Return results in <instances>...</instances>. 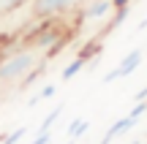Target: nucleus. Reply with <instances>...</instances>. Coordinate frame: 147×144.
<instances>
[{"instance_id": "1", "label": "nucleus", "mask_w": 147, "mask_h": 144, "mask_svg": "<svg viewBox=\"0 0 147 144\" xmlns=\"http://www.w3.org/2000/svg\"><path fill=\"white\" fill-rule=\"evenodd\" d=\"M44 63H47V57H44L36 46H30V44H22V46H16V49H8V52L0 57V82H3V87L5 84L22 87V82H25L33 71L44 68Z\"/></svg>"}, {"instance_id": "2", "label": "nucleus", "mask_w": 147, "mask_h": 144, "mask_svg": "<svg viewBox=\"0 0 147 144\" xmlns=\"http://www.w3.org/2000/svg\"><path fill=\"white\" fill-rule=\"evenodd\" d=\"M115 14V3L112 0H82L79 8L74 11V30H93L95 38H101V33H106L109 19Z\"/></svg>"}, {"instance_id": "3", "label": "nucleus", "mask_w": 147, "mask_h": 144, "mask_svg": "<svg viewBox=\"0 0 147 144\" xmlns=\"http://www.w3.org/2000/svg\"><path fill=\"white\" fill-rule=\"evenodd\" d=\"M82 0H30V19L33 22H52V19H65L68 14L79 8Z\"/></svg>"}, {"instance_id": "4", "label": "nucleus", "mask_w": 147, "mask_h": 144, "mask_svg": "<svg viewBox=\"0 0 147 144\" xmlns=\"http://www.w3.org/2000/svg\"><path fill=\"white\" fill-rule=\"evenodd\" d=\"M142 60H144V49H142V46L131 49V52H128L125 57H123L120 63L109 71V74H104V79H101V82H104V84H112V82H117V79H125V76L136 74L139 65H142Z\"/></svg>"}, {"instance_id": "5", "label": "nucleus", "mask_w": 147, "mask_h": 144, "mask_svg": "<svg viewBox=\"0 0 147 144\" xmlns=\"http://www.w3.org/2000/svg\"><path fill=\"white\" fill-rule=\"evenodd\" d=\"M136 123H139V120H136V117H131V114H125V117H117L115 123L109 125V131H106L104 136H106V139H109V141H115L117 136L128 133V131H131V128H134V125H136Z\"/></svg>"}, {"instance_id": "6", "label": "nucleus", "mask_w": 147, "mask_h": 144, "mask_svg": "<svg viewBox=\"0 0 147 144\" xmlns=\"http://www.w3.org/2000/svg\"><path fill=\"white\" fill-rule=\"evenodd\" d=\"M84 68H87V60H84L82 54H76V57H74L71 63H68V65L63 68V74H60V79H63V82H71L74 76H76V74H82Z\"/></svg>"}, {"instance_id": "7", "label": "nucleus", "mask_w": 147, "mask_h": 144, "mask_svg": "<svg viewBox=\"0 0 147 144\" xmlns=\"http://www.w3.org/2000/svg\"><path fill=\"white\" fill-rule=\"evenodd\" d=\"M63 109H65L63 103H57V106H55L52 112H49L47 117H44V123L38 125V133H47V131H52V125H55V123L60 120V114H63Z\"/></svg>"}, {"instance_id": "8", "label": "nucleus", "mask_w": 147, "mask_h": 144, "mask_svg": "<svg viewBox=\"0 0 147 144\" xmlns=\"http://www.w3.org/2000/svg\"><path fill=\"white\" fill-rule=\"evenodd\" d=\"M90 131V120H71V125H68V139H82L84 133Z\"/></svg>"}, {"instance_id": "9", "label": "nucleus", "mask_w": 147, "mask_h": 144, "mask_svg": "<svg viewBox=\"0 0 147 144\" xmlns=\"http://www.w3.org/2000/svg\"><path fill=\"white\" fill-rule=\"evenodd\" d=\"M128 14H131V5H123V8H115V14H112V19H109V27H106V33L117 30V27H120L123 22L128 19Z\"/></svg>"}, {"instance_id": "10", "label": "nucleus", "mask_w": 147, "mask_h": 144, "mask_svg": "<svg viewBox=\"0 0 147 144\" xmlns=\"http://www.w3.org/2000/svg\"><path fill=\"white\" fill-rule=\"evenodd\" d=\"M27 3H30V0H0V19L14 14V11H19V8H25Z\"/></svg>"}, {"instance_id": "11", "label": "nucleus", "mask_w": 147, "mask_h": 144, "mask_svg": "<svg viewBox=\"0 0 147 144\" xmlns=\"http://www.w3.org/2000/svg\"><path fill=\"white\" fill-rule=\"evenodd\" d=\"M55 92H57V84H44V87H41V90H38L27 103H30V106H36V103H41V101H47V98H52Z\"/></svg>"}, {"instance_id": "12", "label": "nucleus", "mask_w": 147, "mask_h": 144, "mask_svg": "<svg viewBox=\"0 0 147 144\" xmlns=\"http://www.w3.org/2000/svg\"><path fill=\"white\" fill-rule=\"evenodd\" d=\"M25 133H27V125H19L16 131H11V133H5V136H3V141H0V144H19L22 139H25Z\"/></svg>"}, {"instance_id": "13", "label": "nucleus", "mask_w": 147, "mask_h": 144, "mask_svg": "<svg viewBox=\"0 0 147 144\" xmlns=\"http://www.w3.org/2000/svg\"><path fill=\"white\" fill-rule=\"evenodd\" d=\"M131 117H136V120H142V114H147V101H139V103H134V109L131 112Z\"/></svg>"}, {"instance_id": "14", "label": "nucleus", "mask_w": 147, "mask_h": 144, "mask_svg": "<svg viewBox=\"0 0 147 144\" xmlns=\"http://www.w3.org/2000/svg\"><path fill=\"white\" fill-rule=\"evenodd\" d=\"M52 141V131H47V133H36V139H33L30 144H49Z\"/></svg>"}, {"instance_id": "15", "label": "nucleus", "mask_w": 147, "mask_h": 144, "mask_svg": "<svg viewBox=\"0 0 147 144\" xmlns=\"http://www.w3.org/2000/svg\"><path fill=\"white\" fill-rule=\"evenodd\" d=\"M134 101H136V103H139V101H147V87H142V90L134 95Z\"/></svg>"}, {"instance_id": "16", "label": "nucleus", "mask_w": 147, "mask_h": 144, "mask_svg": "<svg viewBox=\"0 0 147 144\" xmlns=\"http://www.w3.org/2000/svg\"><path fill=\"white\" fill-rule=\"evenodd\" d=\"M131 144H144V136H142V139H136V141H131Z\"/></svg>"}, {"instance_id": "17", "label": "nucleus", "mask_w": 147, "mask_h": 144, "mask_svg": "<svg viewBox=\"0 0 147 144\" xmlns=\"http://www.w3.org/2000/svg\"><path fill=\"white\" fill-rule=\"evenodd\" d=\"M65 144H76V139H68V141H65Z\"/></svg>"}, {"instance_id": "18", "label": "nucleus", "mask_w": 147, "mask_h": 144, "mask_svg": "<svg viewBox=\"0 0 147 144\" xmlns=\"http://www.w3.org/2000/svg\"><path fill=\"white\" fill-rule=\"evenodd\" d=\"M0 90H3V82H0Z\"/></svg>"}, {"instance_id": "19", "label": "nucleus", "mask_w": 147, "mask_h": 144, "mask_svg": "<svg viewBox=\"0 0 147 144\" xmlns=\"http://www.w3.org/2000/svg\"><path fill=\"white\" fill-rule=\"evenodd\" d=\"M144 141H147V133H144Z\"/></svg>"}]
</instances>
